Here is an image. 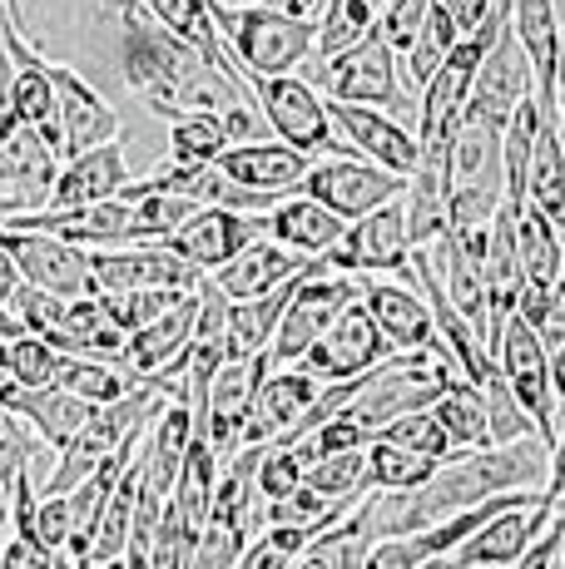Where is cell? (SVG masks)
I'll return each mask as SVG.
<instances>
[{"label": "cell", "instance_id": "obj_7", "mask_svg": "<svg viewBox=\"0 0 565 569\" xmlns=\"http://www.w3.org/2000/svg\"><path fill=\"white\" fill-rule=\"evenodd\" d=\"M556 516H561V470L546 480L541 496L531 490L521 506H506V510H496V516H486L447 555V565L452 569H502V565L516 560V555H526L531 540H536Z\"/></svg>", "mask_w": 565, "mask_h": 569}, {"label": "cell", "instance_id": "obj_4", "mask_svg": "<svg viewBox=\"0 0 565 569\" xmlns=\"http://www.w3.org/2000/svg\"><path fill=\"white\" fill-rule=\"evenodd\" d=\"M209 16L244 74H293L313 54V20L268 6H224V0H209Z\"/></svg>", "mask_w": 565, "mask_h": 569}, {"label": "cell", "instance_id": "obj_34", "mask_svg": "<svg viewBox=\"0 0 565 569\" xmlns=\"http://www.w3.org/2000/svg\"><path fill=\"white\" fill-rule=\"evenodd\" d=\"M432 470H437V461L402 451V446L383 441V436H367V446H363V486L367 490H412V486H422Z\"/></svg>", "mask_w": 565, "mask_h": 569}, {"label": "cell", "instance_id": "obj_40", "mask_svg": "<svg viewBox=\"0 0 565 569\" xmlns=\"http://www.w3.org/2000/svg\"><path fill=\"white\" fill-rule=\"evenodd\" d=\"M60 362H65V352H56L50 342H40V337H30V332L0 342V367L10 371L16 387H56Z\"/></svg>", "mask_w": 565, "mask_h": 569}, {"label": "cell", "instance_id": "obj_3", "mask_svg": "<svg viewBox=\"0 0 565 569\" xmlns=\"http://www.w3.org/2000/svg\"><path fill=\"white\" fill-rule=\"evenodd\" d=\"M452 362H442V357H427V352H393L383 357L377 367H367L363 377L353 381V391H347V401L333 416H347L353 426H363L367 436L377 431V426H387L393 416L402 411H417V407H432V401L442 397V387H447L452 377Z\"/></svg>", "mask_w": 565, "mask_h": 569}, {"label": "cell", "instance_id": "obj_12", "mask_svg": "<svg viewBox=\"0 0 565 569\" xmlns=\"http://www.w3.org/2000/svg\"><path fill=\"white\" fill-rule=\"evenodd\" d=\"M95 292H135V288H169L189 292L204 278L194 262L169 253L165 243H119V248H85Z\"/></svg>", "mask_w": 565, "mask_h": 569}, {"label": "cell", "instance_id": "obj_19", "mask_svg": "<svg viewBox=\"0 0 565 569\" xmlns=\"http://www.w3.org/2000/svg\"><path fill=\"white\" fill-rule=\"evenodd\" d=\"M268 352L258 357H224L219 367H214L209 387H204V421L194 426V431L209 436L214 456L228 461L234 456V436H238V421H244V411L254 407V391L258 381L268 377Z\"/></svg>", "mask_w": 565, "mask_h": 569}, {"label": "cell", "instance_id": "obj_50", "mask_svg": "<svg viewBox=\"0 0 565 569\" xmlns=\"http://www.w3.org/2000/svg\"><path fill=\"white\" fill-rule=\"evenodd\" d=\"M46 569H80V565H75L65 550H56V555H50V565H46Z\"/></svg>", "mask_w": 565, "mask_h": 569}, {"label": "cell", "instance_id": "obj_42", "mask_svg": "<svg viewBox=\"0 0 565 569\" xmlns=\"http://www.w3.org/2000/svg\"><path fill=\"white\" fill-rule=\"evenodd\" d=\"M313 535L318 530H308V525H264V530L238 550V560L228 569H288V560L313 540Z\"/></svg>", "mask_w": 565, "mask_h": 569}, {"label": "cell", "instance_id": "obj_49", "mask_svg": "<svg viewBox=\"0 0 565 569\" xmlns=\"http://www.w3.org/2000/svg\"><path fill=\"white\" fill-rule=\"evenodd\" d=\"M6 530H10V486L0 480V545H6Z\"/></svg>", "mask_w": 565, "mask_h": 569}, {"label": "cell", "instance_id": "obj_25", "mask_svg": "<svg viewBox=\"0 0 565 569\" xmlns=\"http://www.w3.org/2000/svg\"><path fill=\"white\" fill-rule=\"evenodd\" d=\"M125 179H129L125 149H119V139H105V144L85 149V154L65 159V169H56L46 208H80V203L115 199V193L125 189Z\"/></svg>", "mask_w": 565, "mask_h": 569}, {"label": "cell", "instance_id": "obj_47", "mask_svg": "<svg viewBox=\"0 0 565 569\" xmlns=\"http://www.w3.org/2000/svg\"><path fill=\"white\" fill-rule=\"evenodd\" d=\"M20 282H26V278H20V268H16V262H10L6 248H0V308H10V298H16V288H20Z\"/></svg>", "mask_w": 565, "mask_h": 569}, {"label": "cell", "instance_id": "obj_52", "mask_svg": "<svg viewBox=\"0 0 565 569\" xmlns=\"http://www.w3.org/2000/svg\"><path fill=\"white\" fill-rule=\"evenodd\" d=\"M95 569H125V560H105V565H95Z\"/></svg>", "mask_w": 565, "mask_h": 569}, {"label": "cell", "instance_id": "obj_33", "mask_svg": "<svg viewBox=\"0 0 565 569\" xmlns=\"http://www.w3.org/2000/svg\"><path fill=\"white\" fill-rule=\"evenodd\" d=\"M427 411L442 421V431H447V441L456 446V451H472V446H492V441H486L482 387H476V381H466L462 371H452L447 387H442V397L432 401Z\"/></svg>", "mask_w": 565, "mask_h": 569}, {"label": "cell", "instance_id": "obj_13", "mask_svg": "<svg viewBox=\"0 0 565 569\" xmlns=\"http://www.w3.org/2000/svg\"><path fill=\"white\" fill-rule=\"evenodd\" d=\"M0 248L10 253V262L20 268V278L40 292H56V298H85L95 292L90 262H85L80 243H65L56 233H40V228H6L0 223Z\"/></svg>", "mask_w": 565, "mask_h": 569}, {"label": "cell", "instance_id": "obj_17", "mask_svg": "<svg viewBox=\"0 0 565 569\" xmlns=\"http://www.w3.org/2000/svg\"><path fill=\"white\" fill-rule=\"evenodd\" d=\"M254 238H264V213H238V208L199 203L179 228H169L159 243H165L169 253H179L184 262H194L199 272H214L244 243H254Z\"/></svg>", "mask_w": 565, "mask_h": 569}, {"label": "cell", "instance_id": "obj_10", "mask_svg": "<svg viewBox=\"0 0 565 569\" xmlns=\"http://www.w3.org/2000/svg\"><path fill=\"white\" fill-rule=\"evenodd\" d=\"M407 258H412V243H407V228H402V203L387 199L367 208L363 218H353L338 233V243L313 258V268L367 278V272H407Z\"/></svg>", "mask_w": 565, "mask_h": 569}, {"label": "cell", "instance_id": "obj_11", "mask_svg": "<svg viewBox=\"0 0 565 569\" xmlns=\"http://www.w3.org/2000/svg\"><path fill=\"white\" fill-rule=\"evenodd\" d=\"M393 352L397 347L383 337V327L373 322V312L353 298L318 337H313V347L293 367H303L308 377H318V381H347V377H363L367 367H377L383 357H393Z\"/></svg>", "mask_w": 565, "mask_h": 569}, {"label": "cell", "instance_id": "obj_36", "mask_svg": "<svg viewBox=\"0 0 565 569\" xmlns=\"http://www.w3.org/2000/svg\"><path fill=\"white\" fill-rule=\"evenodd\" d=\"M228 124L214 109H199V114H179L169 119V159L174 163H214L219 149H228Z\"/></svg>", "mask_w": 565, "mask_h": 569}, {"label": "cell", "instance_id": "obj_35", "mask_svg": "<svg viewBox=\"0 0 565 569\" xmlns=\"http://www.w3.org/2000/svg\"><path fill=\"white\" fill-rule=\"evenodd\" d=\"M373 0H323V10L313 16V54L328 60L353 40H363L373 30Z\"/></svg>", "mask_w": 565, "mask_h": 569}, {"label": "cell", "instance_id": "obj_51", "mask_svg": "<svg viewBox=\"0 0 565 569\" xmlns=\"http://www.w3.org/2000/svg\"><path fill=\"white\" fill-rule=\"evenodd\" d=\"M417 569H452V565H447V555H432V560H422Z\"/></svg>", "mask_w": 565, "mask_h": 569}, {"label": "cell", "instance_id": "obj_6", "mask_svg": "<svg viewBox=\"0 0 565 569\" xmlns=\"http://www.w3.org/2000/svg\"><path fill=\"white\" fill-rule=\"evenodd\" d=\"M244 90L264 109L268 129L282 144L303 149V154H353L347 139L333 134V119L323 109V94L313 80L298 74H244Z\"/></svg>", "mask_w": 565, "mask_h": 569}, {"label": "cell", "instance_id": "obj_39", "mask_svg": "<svg viewBox=\"0 0 565 569\" xmlns=\"http://www.w3.org/2000/svg\"><path fill=\"white\" fill-rule=\"evenodd\" d=\"M456 40H462V30H456L447 10L432 0L427 20H422V30L412 36V46H407V84H417V90H422V84H427V74L447 60V50L456 46Z\"/></svg>", "mask_w": 565, "mask_h": 569}, {"label": "cell", "instance_id": "obj_14", "mask_svg": "<svg viewBox=\"0 0 565 569\" xmlns=\"http://www.w3.org/2000/svg\"><path fill=\"white\" fill-rule=\"evenodd\" d=\"M402 173H387L377 169V163H367L363 154H338V159H323V163H308V173H303L298 193H308V199H318L328 213L338 218H363L367 208L387 203L402 193Z\"/></svg>", "mask_w": 565, "mask_h": 569}, {"label": "cell", "instance_id": "obj_20", "mask_svg": "<svg viewBox=\"0 0 565 569\" xmlns=\"http://www.w3.org/2000/svg\"><path fill=\"white\" fill-rule=\"evenodd\" d=\"M357 302L373 312V322L383 327V337L397 347V352H427L447 362V347L437 337V322H432V308L412 282H363L357 288Z\"/></svg>", "mask_w": 565, "mask_h": 569}, {"label": "cell", "instance_id": "obj_1", "mask_svg": "<svg viewBox=\"0 0 565 569\" xmlns=\"http://www.w3.org/2000/svg\"><path fill=\"white\" fill-rule=\"evenodd\" d=\"M556 470L561 451H546L536 436H521L506 446H472V451H452L447 461H437V470L422 486L373 490L367 500H353V520L367 530V540H387V535L437 525L476 500L502 496V490H536Z\"/></svg>", "mask_w": 565, "mask_h": 569}, {"label": "cell", "instance_id": "obj_45", "mask_svg": "<svg viewBox=\"0 0 565 569\" xmlns=\"http://www.w3.org/2000/svg\"><path fill=\"white\" fill-rule=\"evenodd\" d=\"M427 6L432 0H387L383 10H373V30L387 40L393 54H407L412 36H417L422 20H427Z\"/></svg>", "mask_w": 565, "mask_h": 569}, {"label": "cell", "instance_id": "obj_26", "mask_svg": "<svg viewBox=\"0 0 565 569\" xmlns=\"http://www.w3.org/2000/svg\"><path fill=\"white\" fill-rule=\"evenodd\" d=\"M303 262H308V258L293 253V248H282V243H274V238H254V243H244L228 262H219L209 278L219 282V292L228 302H248V298L274 292L278 282H288Z\"/></svg>", "mask_w": 565, "mask_h": 569}, {"label": "cell", "instance_id": "obj_2", "mask_svg": "<svg viewBox=\"0 0 565 569\" xmlns=\"http://www.w3.org/2000/svg\"><path fill=\"white\" fill-rule=\"evenodd\" d=\"M115 26H119V74L139 94V104L159 119L199 114V109L244 104V74L224 70V64L204 60L189 40H179L159 20H149L135 0H110Z\"/></svg>", "mask_w": 565, "mask_h": 569}, {"label": "cell", "instance_id": "obj_22", "mask_svg": "<svg viewBox=\"0 0 565 569\" xmlns=\"http://www.w3.org/2000/svg\"><path fill=\"white\" fill-rule=\"evenodd\" d=\"M323 109H328L333 129H343L353 154H363L367 163H377V169H387V173H402V179L417 169V134H412L407 124H397L387 109L343 104V100H328Z\"/></svg>", "mask_w": 565, "mask_h": 569}, {"label": "cell", "instance_id": "obj_15", "mask_svg": "<svg viewBox=\"0 0 565 569\" xmlns=\"http://www.w3.org/2000/svg\"><path fill=\"white\" fill-rule=\"evenodd\" d=\"M56 169H60L56 149L0 104V203H6V213L46 208Z\"/></svg>", "mask_w": 565, "mask_h": 569}, {"label": "cell", "instance_id": "obj_41", "mask_svg": "<svg viewBox=\"0 0 565 569\" xmlns=\"http://www.w3.org/2000/svg\"><path fill=\"white\" fill-rule=\"evenodd\" d=\"M373 436H383V441H393V446H402V451H412V456H427V461H447V456L456 451V446L447 441V431H442V421L427 407L393 416V421L377 426Z\"/></svg>", "mask_w": 565, "mask_h": 569}, {"label": "cell", "instance_id": "obj_32", "mask_svg": "<svg viewBox=\"0 0 565 569\" xmlns=\"http://www.w3.org/2000/svg\"><path fill=\"white\" fill-rule=\"evenodd\" d=\"M139 10H145L149 20H159L165 30H174L179 40H189L194 50L204 54V60L224 64V70L244 74L234 60H228V46L219 40V30H214V16H209V0H135Z\"/></svg>", "mask_w": 565, "mask_h": 569}, {"label": "cell", "instance_id": "obj_24", "mask_svg": "<svg viewBox=\"0 0 565 569\" xmlns=\"http://www.w3.org/2000/svg\"><path fill=\"white\" fill-rule=\"evenodd\" d=\"M56 352L70 357H95V362H119V347H125V332L115 327V317L105 312L100 292H85V298H60L56 317H50L46 337Z\"/></svg>", "mask_w": 565, "mask_h": 569}, {"label": "cell", "instance_id": "obj_18", "mask_svg": "<svg viewBox=\"0 0 565 569\" xmlns=\"http://www.w3.org/2000/svg\"><path fill=\"white\" fill-rule=\"evenodd\" d=\"M46 80L56 90V109H60V159H75L85 149L119 139V114L115 104L85 80L80 70L60 60H46Z\"/></svg>", "mask_w": 565, "mask_h": 569}, {"label": "cell", "instance_id": "obj_30", "mask_svg": "<svg viewBox=\"0 0 565 569\" xmlns=\"http://www.w3.org/2000/svg\"><path fill=\"white\" fill-rule=\"evenodd\" d=\"M526 203L541 208L551 223H565V163H561V119L541 114L536 144L526 159Z\"/></svg>", "mask_w": 565, "mask_h": 569}, {"label": "cell", "instance_id": "obj_37", "mask_svg": "<svg viewBox=\"0 0 565 569\" xmlns=\"http://www.w3.org/2000/svg\"><path fill=\"white\" fill-rule=\"evenodd\" d=\"M135 381H139V377L119 371L115 362H95V357H70V352H65V362H60V371H56V387L75 391V397H85L90 407H105V401L125 397Z\"/></svg>", "mask_w": 565, "mask_h": 569}, {"label": "cell", "instance_id": "obj_29", "mask_svg": "<svg viewBox=\"0 0 565 569\" xmlns=\"http://www.w3.org/2000/svg\"><path fill=\"white\" fill-rule=\"evenodd\" d=\"M308 268V262H303ZM303 268L293 272L288 282H278L274 292H264V298H248V302H228V317H224V357H258L268 352V342H274V327L282 308H288L293 288H298Z\"/></svg>", "mask_w": 565, "mask_h": 569}, {"label": "cell", "instance_id": "obj_46", "mask_svg": "<svg viewBox=\"0 0 565 569\" xmlns=\"http://www.w3.org/2000/svg\"><path fill=\"white\" fill-rule=\"evenodd\" d=\"M437 6L447 10V16H452V26L466 36V30H476L486 16H492V6H496V0H437Z\"/></svg>", "mask_w": 565, "mask_h": 569}, {"label": "cell", "instance_id": "obj_9", "mask_svg": "<svg viewBox=\"0 0 565 569\" xmlns=\"http://www.w3.org/2000/svg\"><path fill=\"white\" fill-rule=\"evenodd\" d=\"M313 80L328 90V100H343V104H373V109H387V114L407 104L402 80H397V54L387 50V40L377 30H367L347 50L318 60Z\"/></svg>", "mask_w": 565, "mask_h": 569}, {"label": "cell", "instance_id": "obj_31", "mask_svg": "<svg viewBox=\"0 0 565 569\" xmlns=\"http://www.w3.org/2000/svg\"><path fill=\"white\" fill-rule=\"evenodd\" d=\"M511 203V199H506ZM511 218H516V258H521V278L531 282H551L561 288V228L551 223L541 208H531L526 199L511 203Z\"/></svg>", "mask_w": 565, "mask_h": 569}, {"label": "cell", "instance_id": "obj_27", "mask_svg": "<svg viewBox=\"0 0 565 569\" xmlns=\"http://www.w3.org/2000/svg\"><path fill=\"white\" fill-rule=\"evenodd\" d=\"M343 228H347V218L328 213L308 193H282L274 208H264V238H274V243L293 248L303 258H318L323 248H333Z\"/></svg>", "mask_w": 565, "mask_h": 569}, {"label": "cell", "instance_id": "obj_21", "mask_svg": "<svg viewBox=\"0 0 565 569\" xmlns=\"http://www.w3.org/2000/svg\"><path fill=\"white\" fill-rule=\"evenodd\" d=\"M521 94H531V64H526V54H521L516 36H511V26H502L492 40V50H486L482 64H476V80H472V90H466L462 114L502 129Z\"/></svg>", "mask_w": 565, "mask_h": 569}, {"label": "cell", "instance_id": "obj_28", "mask_svg": "<svg viewBox=\"0 0 565 569\" xmlns=\"http://www.w3.org/2000/svg\"><path fill=\"white\" fill-rule=\"evenodd\" d=\"M0 407L16 411L20 421L40 436L46 451H60V446L70 441L95 411L90 401L75 397V391H65V387H10V397L0 401Z\"/></svg>", "mask_w": 565, "mask_h": 569}, {"label": "cell", "instance_id": "obj_48", "mask_svg": "<svg viewBox=\"0 0 565 569\" xmlns=\"http://www.w3.org/2000/svg\"><path fill=\"white\" fill-rule=\"evenodd\" d=\"M254 6H268V10H282V16H298V20H313L323 10V0H254Z\"/></svg>", "mask_w": 565, "mask_h": 569}, {"label": "cell", "instance_id": "obj_23", "mask_svg": "<svg viewBox=\"0 0 565 569\" xmlns=\"http://www.w3.org/2000/svg\"><path fill=\"white\" fill-rule=\"evenodd\" d=\"M308 163H313V154L282 144V139L278 144H264V139H238V144H228V149L214 154V169H219L224 179L244 183V189H254V193H274V199L298 193Z\"/></svg>", "mask_w": 565, "mask_h": 569}, {"label": "cell", "instance_id": "obj_43", "mask_svg": "<svg viewBox=\"0 0 565 569\" xmlns=\"http://www.w3.org/2000/svg\"><path fill=\"white\" fill-rule=\"evenodd\" d=\"M303 486H313L328 500H357L363 496V446L357 451H338V456H318L308 470H303Z\"/></svg>", "mask_w": 565, "mask_h": 569}, {"label": "cell", "instance_id": "obj_5", "mask_svg": "<svg viewBox=\"0 0 565 569\" xmlns=\"http://www.w3.org/2000/svg\"><path fill=\"white\" fill-rule=\"evenodd\" d=\"M492 362H496V371L506 377L511 397L521 401V411H526V421H531V431H536V441L546 446V451H561V431H556V407H561L556 357L546 352V342H541V337L531 332V327L521 322L516 312H511L506 322H502V332H496Z\"/></svg>", "mask_w": 565, "mask_h": 569}, {"label": "cell", "instance_id": "obj_8", "mask_svg": "<svg viewBox=\"0 0 565 569\" xmlns=\"http://www.w3.org/2000/svg\"><path fill=\"white\" fill-rule=\"evenodd\" d=\"M357 288H363V278H347V272H318L308 258V268H303L298 288H293L288 308H282L278 327H274V342H268V367H293L303 352L313 347V337L323 332V327L338 317L347 302L357 298Z\"/></svg>", "mask_w": 565, "mask_h": 569}, {"label": "cell", "instance_id": "obj_38", "mask_svg": "<svg viewBox=\"0 0 565 569\" xmlns=\"http://www.w3.org/2000/svg\"><path fill=\"white\" fill-rule=\"evenodd\" d=\"M353 510V500H328L313 486H293L278 500H264V525H308V530H328L333 520H343Z\"/></svg>", "mask_w": 565, "mask_h": 569}, {"label": "cell", "instance_id": "obj_44", "mask_svg": "<svg viewBox=\"0 0 565 569\" xmlns=\"http://www.w3.org/2000/svg\"><path fill=\"white\" fill-rule=\"evenodd\" d=\"M179 298V292H169V288H135V292H100V302H105V312L115 317V327L119 332H135V327H145L149 317H159L169 308V302Z\"/></svg>", "mask_w": 565, "mask_h": 569}, {"label": "cell", "instance_id": "obj_16", "mask_svg": "<svg viewBox=\"0 0 565 569\" xmlns=\"http://www.w3.org/2000/svg\"><path fill=\"white\" fill-rule=\"evenodd\" d=\"M506 26L531 64V94L541 114L561 119V20L556 0H506Z\"/></svg>", "mask_w": 565, "mask_h": 569}]
</instances>
